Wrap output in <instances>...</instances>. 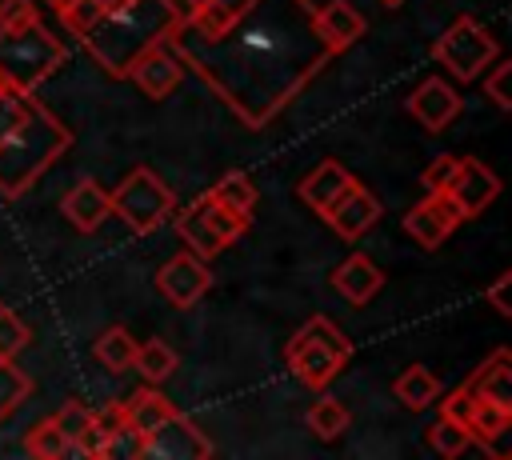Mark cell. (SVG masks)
I'll use <instances>...</instances> for the list:
<instances>
[{
	"mask_svg": "<svg viewBox=\"0 0 512 460\" xmlns=\"http://www.w3.org/2000/svg\"><path fill=\"white\" fill-rule=\"evenodd\" d=\"M176 16H180L176 0H124V4L108 8V12L80 36V44L88 48V56H92L108 76L124 80L128 64H132L144 48L160 44V40L168 36V28L176 24Z\"/></svg>",
	"mask_w": 512,
	"mask_h": 460,
	"instance_id": "3",
	"label": "cell"
},
{
	"mask_svg": "<svg viewBox=\"0 0 512 460\" xmlns=\"http://www.w3.org/2000/svg\"><path fill=\"white\" fill-rule=\"evenodd\" d=\"M0 88H8V84H4V76H0Z\"/></svg>",
	"mask_w": 512,
	"mask_h": 460,
	"instance_id": "45",
	"label": "cell"
},
{
	"mask_svg": "<svg viewBox=\"0 0 512 460\" xmlns=\"http://www.w3.org/2000/svg\"><path fill=\"white\" fill-rule=\"evenodd\" d=\"M332 288H336L348 304H368V300L384 288V272L376 268L372 256L352 252L344 264H336V272H332Z\"/></svg>",
	"mask_w": 512,
	"mask_h": 460,
	"instance_id": "18",
	"label": "cell"
},
{
	"mask_svg": "<svg viewBox=\"0 0 512 460\" xmlns=\"http://www.w3.org/2000/svg\"><path fill=\"white\" fill-rule=\"evenodd\" d=\"M380 4H384V8H396V4H400V0H380Z\"/></svg>",
	"mask_w": 512,
	"mask_h": 460,
	"instance_id": "43",
	"label": "cell"
},
{
	"mask_svg": "<svg viewBox=\"0 0 512 460\" xmlns=\"http://www.w3.org/2000/svg\"><path fill=\"white\" fill-rule=\"evenodd\" d=\"M352 184H356V176H352L340 160H320V164L300 180V200H304L316 216H324Z\"/></svg>",
	"mask_w": 512,
	"mask_h": 460,
	"instance_id": "17",
	"label": "cell"
},
{
	"mask_svg": "<svg viewBox=\"0 0 512 460\" xmlns=\"http://www.w3.org/2000/svg\"><path fill=\"white\" fill-rule=\"evenodd\" d=\"M112 216H120L128 224L132 236H152L176 208V192L148 168V164H136L112 192Z\"/></svg>",
	"mask_w": 512,
	"mask_h": 460,
	"instance_id": "6",
	"label": "cell"
},
{
	"mask_svg": "<svg viewBox=\"0 0 512 460\" xmlns=\"http://www.w3.org/2000/svg\"><path fill=\"white\" fill-rule=\"evenodd\" d=\"M456 164H460V156H436V160H428V168L420 172V180H424V192H448V184H452V176H456Z\"/></svg>",
	"mask_w": 512,
	"mask_h": 460,
	"instance_id": "36",
	"label": "cell"
},
{
	"mask_svg": "<svg viewBox=\"0 0 512 460\" xmlns=\"http://www.w3.org/2000/svg\"><path fill=\"white\" fill-rule=\"evenodd\" d=\"M192 204L200 208V216H204V224L212 228V236H216V240H220L224 248H228V244H236V240H240V236L248 232V224H252L248 216H240V212H232V208H224V204H220V200H212L208 192H200V196H196Z\"/></svg>",
	"mask_w": 512,
	"mask_h": 460,
	"instance_id": "22",
	"label": "cell"
},
{
	"mask_svg": "<svg viewBox=\"0 0 512 460\" xmlns=\"http://www.w3.org/2000/svg\"><path fill=\"white\" fill-rule=\"evenodd\" d=\"M308 428H312L320 440H336V436L348 428V408H344L340 400H332V396H320V400H312V408H308Z\"/></svg>",
	"mask_w": 512,
	"mask_h": 460,
	"instance_id": "30",
	"label": "cell"
},
{
	"mask_svg": "<svg viewBox=\"0 0 512 460\" xmlns=\"http://www.w3.org/2000/svg\"><path fill=\"white\" fill-rule=\"evenodd\" d=\"M176 364H180V356H176V348L172 344H164V340H136V356H132V368L148 380V384H164L172 372H176Z\"/></svg>",
	"mask_w": 512,
	"mask_h": 460,
	"instance_id": "23",
	"label": "cell"
},
{
	"mask_svg": "<svg viewBox=\"0 0 512 460\" xmlns=\"http://www.w3.org/2000/svg\"><path fill=\"white\" fill-rule=\"evenodd\" d=\"M32 396V376L24 368H16V360L0 356V424Z\"/></svg>",
	"mask_w": 512,
	"mask_h": 460,
	"instance_id": "29",
	"label": "cell"
},
{
	"mask_svg": "<svg viewBox=\"0 0 512 460\" xmlns=\"http://www.w3.org/2000/svg\"><path fill=\"white\" fill-rule=\"evenodd\" d=\"M108 436H112V428L92 412V420H88V428L72 440V452H80V456H88V460H104V448H108Z\"/></svg>",
	"mask_w": 512,
	"mask_h": 460,
	"instance_id": "35",
	"label": "cell"
},
{
	"mask_svg": "<svg viewBox=\"0 0 512 460\" xmlns=\"http://www.w3.org/2000/svg\"><path fill=\"white\" fill-rule=\"evenodd\" d=\"M144 456V432H136L128 420L112 428L108 436V448H104V460H140Z\"/></svg>",
	"mask_w": 512,
	"mask_h": 460,
	"instance_id": "33",
	"label": "cell"
},
{
	"mask_svg": "<svg viewBox=\"0 0 512 460\" xmlns=\"http://www.w3.org/2000/svg\"><path fill=\"white\" fill-rule=\"evenodd\" d=\"M200 4H204V0H176L180 12H192V8H200Z\"/></svg>",
	"mask_w": 512,
	"mask_h": 460,
	"instance_id": "41",
	"label": "cell"
},
{
	"mask_svg": "<svg viewBox=\"0 0 512 460\" xmlns=\"http://www.w3.org/2000/svg\"><path fill=\"white\" fill-rule=\"evenodd\" d=\"M124 80H136L140 92H148L152 100H164V96H172V92L180 88V80H184V64H180L176 52L160 40V44L144 48V52L128 64Z\"/></svg>",
	"mask_w": 512,
	"mask_h": 460,
	"instance_id": "13",
	"label": "cell"
},
{
	"mask_svg": "<svg viewBox=\"0 0 512 460\" xmlns=\"http://www.w3.org/2000/svg\"><path fill=\"white\" fill-rule=\"evenodd\" d=\"M104 4H108V8H116V4H124V0H104Z\"/></svg>",
	"mask_w": 512,
	"mask_h": 460,
	"instance_id": "44",
	"label": "cell"
},
{
	"mask_svg": "<svg viewBox=\"0 0 512 460\" xmlns=\"http://www.w3.org/2000/svg\"><path fill=\"white\" fill-rule=\"evenodd\" d=\"M284 360H288V368L300 376V384H308V388H328L336 376H340V368L352 360V340L328 320V316H312V320H304L300 328H296V336L288 340V348H284Z\"/></svg>",
	"mask_w": 512,
	"mask_h": 460,
	"instance_id": "5",
	"label": "cell"
},
{
	"mask_svg": "<svg viewBox=\"0 0 512 460\" xmlns=\"http://www.w3.org/2000/svg\"><path fill=\"white\" fill-rule=\"evenodd\" d=\"M172 412H176V404H172L160 388H152V384H148V388H140V392H132V396H128V404H124L128 424H132L136 432H144V436H148L164 416H172Z\"/></svg>",
	"mask_w": 512,
	"mask_h": 460,
	"instance_id": "21",
	"label": "cell"
},
{
	"mask_svg": "<svg viewBox=\"0 0 512 460\" xmlns=\"http://www.w3.org/2000/svg\"><path fill=\"white\" fill-rule=\"evenodd\" d=\"M464 388L472 396H484V400H496V404L512 408V352L492 348V356L464 380Z\"/></svg>",
	"mask_w": 512,
	"mask_h": 460,
	"instance_id": "19",
	"label": "cell"
},
{
	"mask_svg": "<svg viewBox=\"0 0 512 460\" xmlns=\"http://www.w3.org/2000/svg\"><path fill=\"white\" fill-rule=\"evenodd\" d=\"M68 148V124L36 92L0 88V196H24Z\"/></svg>",
	"mask_w": 512,
	"mask_h": 460,
	"instance_id": "2",
	"label": "cell"
},
{
	"mask_svg": "<svg viewBox=\"0 0 512 460\" xmlns=\"http://www.w3.org/2000/svg\"><path fill=\"white\" fill-rule=\"evenodd\" d=\"M32 20H40L32 0H0V28H24Z\"/></svg>",
	"mask_w": 512,
	"mask_h": 460,
	"instance_id": "39",
	"label": "cell"
},
{
	"mask_svg": "<svg viewBox=\"0 0 512 460\" xmlns=\"http://www.w3.org/2000/svg\"><path fill=\"white\" fill-rule=\"evenodd\" d=\"M96 360L108 368V372H128L132 368V356H136V336L124 328V324H112L96 336Z\"/></svg>",
	"mask_w": 512,
	"mask_h": 460,
	"instance_id": "26",
	"label": "cell"
},
{
	"mask_svg": "<svg viewBox=\"0 0 512 460\" xmlns=\"http://www.w3.org/2000/svg\"><path fill=\"white\" fill-rule=\"evenodd\" d=\"M500 56L496 40L488 28H480L476 16H456V24H448V32L432 44V60L452 76V80H480L484 68Z\"/></svg>",
	"mask_w": 512,
	"mask_h": 460,
	"instance_id": "7",
	"label": "cell"
},
{
	"mask_svg": "<svg viewBox=\"0 0 512 460\" xmlns=\"http://www.w3.org/2000/svg\"><path fill=\"white\" fill-rule=\"evenodd\" d=\"M52 420L60 424V432H64L68 440H76V436L88 428V420H92V408H88V404H80V400H64V408H60Z\"/></svg>",
	"mask_w": 512,
	"mask_h": 460,
	"instance_id": "37",
	"label": "cell"
},
{
	"mask_svg": "<svg viewBox=\"0 0 512 460\" xmlns=\"http://www.w3.org/2000/svg\"><path fill=\"white\" fill-rule=\"evenodd\" d=\"M392 392H396V400H400L404 408L420 412V408H428V404L440 400V380H436L432 368H424V364H408V368L396 376Z\"/></svg>",
	"mask_w": 512,
	"mask_h": 460,
	"instance_id": "20",
	"label": "cell"
},
{
	"mask_svg": "<svg viewBox=\"0 0 512 460\" xmlns=\"http://www.w3.org/2000/svg\"><path fill=\"white\" fill-rule=\"evenodd\" d=\"M176 236L188 244V252H196V256H204V260H212V256L224 252V244L212 236V228L204 224V216H200L196 204H188V208L176 212Z\"/></svg>",
	"mask_w": 512,
	"mask_h": 460,
	"instance_id": "25",
	"label": "cell"
},
{
	"mask_svg": "<svg viewBox=\"0 0 512 460\" xmlns=\"http://www.w3.org/2000/svg\"><path fill=\"white\" fill-rule=\"evenodd\" d=\"M44 4H48V8H56V12H64V8L72 4V0H44Z\"/></svg>",
	"mask_w": 512,
	"mask_h": 460,
	"instance_id": "42",
	"label": "cell"
},
{
	"mask_svg": "<svg viewBox=\"0 0 512 460\" xmlns=\"http://www.w3.org/2000/svg\"><path fill=\"white\" fill-rule=\"evenodd\" d=\"M28 340H32V332H28V324L8 308V304H0V356H8V360H16L24 348H28Z\"/></svg>",
	"mask_w": 512,
	"mask_h": 460,
	"instance_id": "32",
	"label": "cell"
},
{
	"mask_svg": "<svg viewBox=\"0 0 512 460\" xmlns=\"http://www.w3.org/2000/svg\"><path fill=\"white\" fill-rule=\"evenodd\" d=\"M508 420H512V408L496 404V400H484L476 396L472 412H468V432H472V444H492L508 432Z\"/></svg>",
	"mask_w": 512,
	"mask_h": 460,
	"instance_id": "27",
	"label": "cell"
},
{
	"mask_svg": "<svg viewBox=\"0 0 512 460\" xmlns=\"http://www.w3.org/2000/svg\"><path fill=\"white\" fill-rule=\"evenodd\" d=\"M456 228H460V212H456V204L448 200V192H428L424 200H416V204L404 212V232H408L424 252L440 248Z\"/></svg>",
	"mask_w": 512,
	"mask_h": 460,
	"instance_id": "10",
	"label": "cell"
},
{
	"mask_svg": "<svg viewBox=\"0 0 512 460\" xmlns=\"http://www.w3.org/2000/svg\"><path fill=\"white\" fill-rule=\"evenodd\" d=\"M428 444H432L440 456H464V452L472 448V432H468V424L440 416V420L428 428Z\"/></svg>",
	"mask_w": 512,
	"mask_h": 460,
	"instance_id": "31",
	"label": "cell"
},
{
	"mask_svg": "<svg viewBox=\"0 0 512 460\" xmlns=\"http://www.w3.org/2000/svg\"><path fill=\"white\" fill-rule=\"evenodd\" d=\"M484 296H488V304H492L500 316H512V272H500V276L484 288Z\"/></svg>",
	"mask_w": 512,
	"mask_h": 460,
	"instance_id": "40",
	"label": "cell"
},
{
	"mask_svg": "<svg viewBox=\"0 0 512 460\" xmlns=\"http://www.w3.org/2000/svg\"><path fill=\"white\" fill-rule=\"evenodd\" d=\"M460 108H464V100H460V92H456L444 76H424V80L408 92V112H412L416 124L428 128V132H444V128L460 116Z\"/></svg>",
	"mask_w": 512,
	"mask_h": 460,
	"instance_id": "12",
	"label": "cell"
},
{
	"mask_svg": "<svg viewBox=\"0 0 512 460\" xmlns=\"http://www.w3.org/2000/svg\"><path fill=\"white\" fill-rule=\"evenodd\" d=\"M496 196H500V176H496L488 164H480L476 156H460L456 176H452V184H448V200L456 204L460 220L480 216Z\"/></svg>",
	"mask_w": 512,
	"mask_h": 460,
	"instance_id": "11",
	"label": "cell"
},
{
	"mask_svg": "<svg viewBox=\"0 0 512 460\" xmlns=\"http://www.w3.org/2000/svg\"><path fill=\"white\" fill-rule=\"evenodd\" d=\"M64 56L68 48L40 20L24 28H0V76L8 88L36 92L64 64Z\"/></svg>",
	"mask_w": 512,
	"mask_h": 460,
	"instance_id": "4",
	"label": "cell"
},
{
	"mask_svg": "<svg viewBox=\"0 0 512 460\" xmlns=\"http://www.w3.org/2000/svg\"><path fill=\"white\" fill-rule=\"evenodd\" d=\"M24 452L36 456V460H64L72 452V440L60 432V424L52 416H44L36 428H28L24 436Z\"/></svg>",
	"mask_w": 512,
	"mask_h": 460,
	"instance_id": "28",
	"label": "cell"
},
{
	"mask_svg": "<svg viewBox=\"0 0 512 460\" xmlns=\"http://www.w3.org/2000/svg\"><path fill=\"white\" fill-rule=\"evenodd\" d=\"M324 220H328V228H332L340 240H360V236L380 220V200L356 180V184L324 212Z\"/></svg>",
	"mask_w": 512,
	"mask_h": 460,
	"instance_id": "14",
	"label": "cell"
},
{
	"mask_svg": "<svg viewBox=\"0 0 512 460\" xmlns=\"http://www.w3.org/2000/svg\"><path fill=\"white\" fill-rule=\"evenodd\" d=\"M208 196L212 200H220L224 208H232V212H240V216H248L252 220V212H256V184H252V176L248 172H224L212 188H208Z\"/></svg>",
	"mask_w": 512,
	"mask_h": 460,
	"instance_id": "24",
	"label": "cell"
},
{
	"mask_svg": "<svg viewBox=\"0 0 512 460\" xmlns=\"http://www.w3.org/2000/svg\"><path fill=\"white\" fill-rule=\"evenodd\" d=\"M216 448L212 440L180 412L164 416L148 436H144V460H208Z\"/></svg>",
	"mask_w": 512,
	"mask_h": 460,
	"instance_id": "8",
	"label": "cell"
},
{
	"mask_svg": "<svg viewBox=\"0 0 512 460\" xmlns=\"http://www.w3.org/2000/svg\"><path fill=\"white\" fill-rule=\"evenodd\" d=\"M60 208H64V216H68V224H72L76 232H96V228L112 216L108 188H100L92 176L76 180V184L68 188V196L60 200Z\"/></svg>",
	"mask_w": 512,
	"mask_h": 460,
	"instance_id": "16",
	"label": "cell"
},
{
	"mask_svg": "<svg viewBox=\"0 0 512 460\" xmlns=\"http://www.w3.org/2000/svg\"><path fill=\"white\" fill-rule=\"evenodd\" d=\"M440 404V416H448V420H460V424H468V412H472V404H476V396L460 384V388H452L444 400H436Z\"/></svg>",
	"mask_w": 512,
	"mask_h": 460,
	"instance_id": "38",
	"label": "cell"
},
{
	"mask_svg": "<svg viewBox=\"0 0 512 460\" xmlns=\"http://www.w3.org/2000/svg\"><path fill=\"white\" fill-rule=\"evenodd\" d=\"M164 44L244 128L276 120L332 60L312 0H248L216 28H188L176 16Z\"/></svg>",
	"mask_w": 512,
	"mask_h": 460,
	"instance_id": "1",
	"label": "cell"
},
{
	"mask_svg": "<svg viewBox=\"0 0 512 460\" xmlns=\"http://www.w3.org/2000/svg\"><path fill=\"white\" fill-rule=\"evenodd\" d=\"M364 28H368V20L360 16V8L352 0H328L324 8H316V32L332 56L352 48L364 36Z\"/></svg>",
	"mask_w": 512,
	"mask_h": 460,
	"instance_id": "15",
	"label": "cell"
},
{
	"mask_svg": "<svg viewBox=\"0 0 512 460\" xmlns=\"http://www.w3.org/2000/svg\"><path fill=\"white\" fill-rule=\"evenodd\" d=\"M508 84H512V64L496 56V60H492V72L484 76V96H488L500 112L512 108V88H508Z\"/></svg>",
	"mask_w": 512,
	"mask_h": 460,
	"instance_id": "34",
	"label": "cell"
},
{
	"mask_svg": "<svg viewBox=\"0 0 512 460\" xmlns=\"http://www.w3.org/2000/svg\"><path fill=\"white\" fill-rule=\"evenodd\" d=\"M208 288H212V268H208L204 256H196L188 248L176 252L172 260H164L160 272H156V292L172 308H192Z\"/></svg>",
	"mask_w": 512,
	"mask_h": 460,
	"instance_id": "9",
	"label": "cell"
}]
</instances>
